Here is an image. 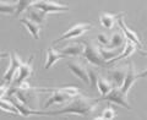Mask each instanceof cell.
<instances>
[{"label": "cell", "mask_w": 147, "mask_h": 120, "mask_svg": "<svg viewBox=\"0 0 147 120\" xmlns=\"http://www.w3.org/2000/svg\"><path fill=\"white\" fill-rule=\"evenodd\" d=\"M100 102L99 98H87L84 96H77L72 97L66 103V105L59 110L54 112H43V115H81V117H90L91 114L94 113L97 109L98 103Z\"/></svg>", "instance_id": "obj_1"}, {"label": "cell", "mask_w": 147, "mask_h": 120, "mask_svg": "<svg viewBox=\"0 0 147 120\" xmlns=\"http://www.w3.org/2000/svg\"><path fill=\"white\" fill-rule=\"evenodd\" d=\"M82 44H84L82 57L90 63V65H92V66H105L107 65V63L104 61L102 55H100L99 47H97V45L90 39L84 40Z\"/></svg>", "instance_id": "obj_2"}, {"label": "cell", "mask_w": 147, "mask_h": 120, "mask_svg": "<svg viewBox=\"0 0 147 120\" xmlns=\"http://www.w3.org/2000/svg\"><path fill=\"white\" fill-rule=\"evenodd\" d=\"M92 28V25L91 24H76L71 26L70 28H69L66 32H64V33L59 37L58 39L54 40V44L55 43H60L63 40H69V39H75V38H79V37L84 36L87 31H90Z\"/></svg>", "instance_id": "obj_3"}, {"label": "cell", "mask_w": 147, "mask_h": 120, "mask_svg": "<svg viewBox=\"0 0 147 120\" xmlns=\"http://www.w3.org/2000/svg\"><path fill=\"white\" fill-rule=\"evenodd\" d=\"M99 99L100 100L102 99L108 100V102H112L114 104L120 105V107H123V108H126L129 110H131V105L129 104V100H127V94H125L121 91V87H113V90L110 91L108 94L100 97Z\"/></svg>", "instance_id": "obj_4"}, {"label": "cell", "mask_w": 147, "mask_h": 120, "mask_svg": "<svg viewBox=\"0 0 147 120\" xmlns=\"http://www.w3.org/2000/svg\"><path fill=\"white\" fill-rule=\"evenodd\" d=\"M7 55H9V59H10V63H9V66L6 69V71L4 72L3 80H4V82H6L7 85H11L12 81H13V78H15L16 75L18 73V70H20L21 64L24 61L20 59V57H18L16 53L7 54Z\"/></svg>", "instance_id": "obj_5"}, {"label": "cell", "mask_w": 147, "mask_h": 120, "mask_svg": "<svg viewBox=\"0 0 147 120\" xmlns=\"http://www.w3.org/2000/svg\"><path fill=\"white\" fill-rule=\"evenodd\" d=\"M32 6L39 9V10H43L44 12H47V13L69 11V6L67 5H61V4L50 1V0H38V1H36Z\"/></svg>", "instance_id": "obj_6"}, {"label": "cell", "mask_w": 147, "mask_h": 120, "mask_svg": "<svg viewBox=\"0 0 147 120\" xmlns=\"http://www.w3.org/2000/svg\"><path fill=\"white\" fill-rule=\"evenodd\" d=\"M32 61H33V57H31L28 61L22 63L20 66V70H18V73L16 75V77L13 78L11 86H18L21 82L27 81L31 77L32 72H33V65H32Z\"/></svg>", "instance_id": "obj_7"}, {"label": "cell", "mask_w": 147, "mask_h": 120, "mask_svg": "<svg viewBox=\"0 0 147 120\" xmlns=\"http://www.w3.org/2000/svg\"><path fill=\"white\" fill-rule=\"evenodd\" d=\"M140 78V72L136 71V69L134 66V63H130L127 66L126 70V75H125V80H124V84L121 86V91L125 94L129 93V91L131 90V87L135 85V82Z\"/></svg>", "instance_id": "obj_8"}, {"label": "cell", "mask_w": 147, "mask_h": 120, "mask_svg": "<svg viewBox=\"0 0 147 120\" xmlns=\"http://www.w3.org/2000/svg\"><path fill=\"white\" fill-rule=\"evenodd\" d=\"M67 69L72 72L74 76H76L77 78L84 82V84H90V77H88V72L87 69L82 65L80 61H69L67 63Z\"/></svg>", "instance_id": "obj_9"}, {"label": "cell", "mask_w": 147, "mask_h": 120, "mask_svg": "<svg viewBox=\"0 0 147 120\" xmlns=\"http://www.w3.org/2000/svg\"><path fill=\"white\" fill-rule=\"evenodd\" d=\"M66 58H69V57H67V55H65L64 53H61L60 50H55L54 48H49L47 50V59H45L44 69H45V70H49V69L53 67V65L58 61V60L66 59Z\"/></svg>", "instance_id": "obj_10"}, {"label": "cell", "mask_w": 147, "mask_h": 120, "mask_svg": "<svg viewBox=\"0 0 147 120\" xmlns=\"http://www.w3.org/2000/svg\"><path fill=\"white\" fill-rule=\"evenodd\" d=\"M109 80L112 81V84L115 87H121L125 80V75H126V69L125 67H115L112 69L109 72Z\"/></svg>", "instance_id": "obj_11"}, {"label": "cell", "mask_w": 147, "mask_h": 120, "mask_svg": "<svg viewBox=\"0 0 147 120\" xmlns=\"http://www.w3.org/2000/svg\"><path fill=\"white\" fill-rule=\"evenodd\" d=\"M118 26L120 27V30L123 31V33L125 34V37H126L127 40H131V42H134V43L137 45V47H141L142 43H141V40H140V38H139V36H137L136 32L131 31V30L125 25L123 16H120V17L118 18Z\"/></svg>", "instance_id": "obj_12"}, {"label": "cell", "mask_w": 147, "mask_h": 120, "mask_svg": "<svg viewBox=\"0 0 147 120\" xmlns=\"http://www.w3.org/2000/svg\"><path fill=\"white\" fill-rule=\"evenodd\" d=\"M120 16H124V12H120L118 15H113V13H108V12H102L99 16V22L104 28L107 30H112L115 22H118V18Z\"/></svg>", "instance_id": "obj_13"}, {"label": "cell", "mask_w": 147, "mask_h": 120, "mask_svg": "<svg viewBox=\"0 0 147 120\" xmlns=\"http://www.w3.org/2000/svg\"><path fill=\"white\" fill-rule=\"evenodd\" d=\"M20 22L26 27V30L30 32V34L32 36V38L38 40L39 39V34H40V25H38L37 22L30 20V18H21Z\"/></svg>", "instance_id": "obj_14"}, {"label": "cell", "mask_w": 147, "mask_h": 120, "mask_svg": "<svg viewBox=\"0 0 147 120\" xmlns=\"http://www.w3.org/2000/svg\"><path fill=\"white\" fill-rule=\"evenodd\" d=\"M27 18L37 22L38 25H43L45 22V17H47V12H44L43 10H39L34 6H31L30 9H27Z\"/></svg>", "instance_id": "obj_15"}, {"label": "cell", "mask_w": 147, "mask_h": 120, "mask_svg": "<svg viewBox=\"0 0 147 120\" xmlns=\"http://www.w3.org/2000/svg\"><path fill=\"white\" fill-rule=\"evenodd\" d=\"M136 47H137V45L134 42H131V40H126V43H125V45H124V48H123V52L119 54L117 58H114L113 60H110L108 64H114V63H117V61H119V60H121V59L129 58L130 55H132L136 52Z\"/></svg>", "instance_id": "obj_16"}, {"label": "cell", "mask_w": 147, "mask_h": 120, "mask_svg": "<svg viewBox=\"0 0 147 120\" xmlns=\"http://www.w3.org/2000/svg\"><path fill=\"white\" fill-rule=\"evenodd\" d=\"M126 37L125 34L121 32H115V33H113L112 38H110V42L108 44L107 48H110V49H117V48H123L124 45L126 43Z\"/></svg>", "instance_id": "obj_17"}, {"label": "cell", "mask_w": 147, "mask_h": 120, "mask_svg": "<svg viewBox=\"0 0 147 120\" xmlns=\"http://www.w3.org/2000/svg\"><path fill=\"white\" fill-rule=\"evenodd\" d=\"M113 84H112V81L110 80H107V78H104L103 76H100L98 77V82H97V88L99 91V93H100V97H103L105 94H108L110 91L113 90Z\"/></svg>", "instance_id": "obj_18"}, {"label": "cell", "mask_w": 147, "mask_h": 120, "mask_svg": "<svg viewBox=\"0 0 147 120\" xmlns=\"http://www.w3.org/2000/svg\"><path fill=\"white\" fill-rule=\"evenodd\" d=\"M124 48V47H123ZM123 48H117V49H110V48H103V47H99V52H100V55L105 63H109L110 60H113L114 58H117L119 54L123 52Z\"/></svg>", "instance_id": "obj_19"}, {"label": "cell", "mask_w": 147, "mask_h": 120, "mask_svg": "<svg viewBox=\"0 0 147 120\" xmlns=\"http://www.w3.org/2000/svg\"><path fill=\"white\" fill-rule=\"evenodd\" d=\"M0 108H1L3 112H6V113H10V114H13V115H21L20 110L17 109V107L13 104L12 100H9V99H5L3 97L0 99Z\"/></svg>", "instance_id": "obj_20"}, {"label": "cell", "mask_w": 147, "mask_h": 120, "mask_svg": "<svg viewBox=\"0 0 147 120\" xmlns=\"http://www.w3.org/2000/svg\"><path fill=\"white\" fill-rule=\"evenodd\" d=\"M60 52L64 53L65 55H67L69 58L70 57H80L84 53V45L81 44H71L69 47H65L60 49Z\"/></svg>", "instance_id": "obj_21"}, {"label": "cell", "mask_w": 147, "mask_h": 120, "mask_svg": "<svg viewBox=\"0 0 147 120\" xmlns=\"http://www.w3.org/2000/svg\"><path fill=\"white\" fill-rule=\"evenodd\" d=\"M16 10H17V4L1 0V3H0V12L3 15H5V13H15Z\"/></svg>", "instance_id": "obj_22"}, {"label": "cell", "mask_w": 147, "mask_h": 120, "mask_svg": "<svg viewBox=\"0 0 147 120\" xmlns=\"http://www.w3.org/2000/svg\"><path fill=\"white\" fill-rule=\"evenodd\" d=\"M36 1H38V0H18L17 1V10L15 12V15L18 16L21 15L24 11H26L27 9H30Z\"/></svg>", "instance_id": "obj_23"}, {"label": "cell", "mask_w": 147, "mask_h": 120, "mask_svg": "<svg viewBox=\"0 0 147 120\" xmlns=\"http://www.w3.org/2000/svg\"><path fill=\"white\" fill-rule=\"evenodd\" d=\"M87 72H88V77H90V85H91V88H97V82H98V77H99V73L97 72L94 67H87Z\"/></svg>", "instance_id": "obj_24"}, {"label": "cell", "mask_w": 147, "mask_h": 120, "mask_svg": "<svg viewBox=\"0 0 147 120\" xmlns=\"http://www.w3.org/2000/svg\"><path fill=\"white\" fill-rule=\"evenodd\" d=\"M102 117H103L104 120H113L117 117V113L112 107H108L102 112Z\"/></svg>", "instance_id": "obj_25"}, {"label": "cell", "mask_w": 147, "mask_h": 120, "mask_svg": "<svg viewBox=\"0 0 147 120\" xmlns=\"http://www.w3.org/2000/svg\"><path fill=\"white\" fill-rule=\"evenodd\" d=\"M97 42L100 45H107V47H108L110 39H109V37H108L107 33H103V32H100V33L97 34Z\"/></svg>", "instance_id": "obj_26"}, {"label": "cell", "mask_w": 147, "mask_h": 120, "mask_svg": "<svg viewBox=\"0 0 147 120\" xmlns=\"http://www.w3.org/2000/svg\"><path fill=\"white\" fill-rule=\"evenodd\" d=\"M18 90H21V91H24V92H27V91H30V90H33L34 91V87H32L28 82L27 81H24V82H21L18 86H16Z\"/></svg>", "instance_id": "obj_27"}, {"label": "cell", "mask_w": 147, "mask_h": 120, "mask_svg": "<svg viewBox=\"0 0 147 120\" xmlns=\"http://www.w3.org/2000/svg\"><path fill=\"white\" fill-rule=\"evenodd\" d=\"M9 85H1V87H0V97H5V94H7V92H9Z\"/></svg>", "instance_id": "obj_28"}, {"label": "cell", "mask_w": 147, "mask_h": 120, "mask_svg": "<svg viewBox=\"0 0 147 120\" xmlns=\"http://www.w3.org/2000/svg\"><path fill=\"white\" fill-rule=\"evenodd\" d=\"M140 52H141L142 54H145L146 57H147V50H145V49H140ZM145 77H147V69H146L144 72H140V78H145Z\"/></svg>", "instance_id": "obj_29"}, {"label": "cell", "mask_w": 147, "mask_h": 120, "mask_svg": "<svg viewBox=\"0 0 147 120\" xmlns=\"http://www.w3.org/2000/svg\"><path fill=\"white\" fill-rule=\"evenodd\" d=\"M11 1H16V0H11Z\"/></svg>", "instance_id": "obj_30"}, {"label": "cell", "mask_w": 147, "mask_h": 120, "mask_svg": "<svg viewBox=\"0 0 147 120\" xmlns=\"http://www.w3.org/2000/svg\"><path fill=\"white\" fill-rule=\"evenodd\" d=\"M59 1H60V0H59Z\"/></svg>", "instance_id": "obj_31"}]
</instances>
